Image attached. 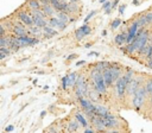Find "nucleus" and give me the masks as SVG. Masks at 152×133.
<instances>
[{"instance_id": "1", "label": "nucleus", "mask_w": 152, "mask_h": 133, "mask_svg": "<svg viewBox=\"0 0 152 133\" xmlns=\"http://www.w3.org/2000/svg\"><path fill=\"white\" fill-rule=\"evenodd\" d=\"M135 75V71L133 69H129L127 68L124 74L115 81L114 83V87H113V90H114V96L118 101L122 102L125 99H126V93H127V87H128V83L131 82V80L134 77Z\"/></svg>"}, {"instance_id": "2", "label": "nucleus", "mask_w": 152, "mask_h": 133, "mask_svg": "<svg viewBox=\"0 0 152 133\" xmlns=\"http://www.w3.org/2000/svg\"><path fill=\"white\" fill-rule=\"evenodd\" d=\"M129 102H131L132 108L135 112H140L142 109V107L147 104V102H148V94L146 91V88H145L144 83L138 88V90L135 91L134 96L131 99Z\"/></svg>"}, {"instance_id": "3", "label": "nucleus", "mask_w": 152, "mask_h": 133, "mask_svg": "<svg viewBox=\"0 0 152 133\" xmlns=\"http://www.w3.org/2000/svg\"><path fill=\"white\" fill-rule=\"evenodd\" d=\"M145 75L144 74H140V72H135V75H134V77L131 80V82L128 83V87H127V93H126V99L128 100V101H131V99L134 96V94H135V91L138 90V88L142 84V83H145V77H144Z\"/></svg>"}, {"instance_id": "4", "label": "nucleus", "mask_w": 152, "mask_h": 133, "mask_svg": "<svg viewBox=\"0 0 152 133\" xmlns=\"http://www.w3.org/2000/svg\"><path fill=\"white\" fill-rule=\"evenodd\" d=\"M25 7L24 6H21L20 8H18L15 12H14V15L17 17V18H19L26 26H33L34 25V21H33V18H32V15H31V12H30V10H24Z\"/></svg>"}, {"instance_id": "5", "label": "nucleus", "mask_w": 152, "mask_h": 133, "mask_svg": "<svg viewBox=\"0 0 152 133\" xmlns=\"http://www.w3.org/2000/svg\"><path fill=\"white\" fill-rule=\"evenodd\" d=\"M104 121H106V125H107V128H119L120 126H122V124H125V121H122V119L115 114H112L109 113L106 118H104ZM121 129V128H120ZM122 131V129H121Z\"/></svg>"}, {"instance_id": "6", "label": "nucleus", "mask_w": 152, "mask_h": 133, "mask_svg": "<svg viewBox=\"0 0 152 133\" xmlns=\"http://www.w3.org/2000/svg\"><path fill=\"white\" fill-rule=\"evenodd\" d=\"M89 121H90L91 126H93L97 132H106V131H107V125H106L104 118L95 115V116H93Z\"/></svg>"}, {"instance_id": "7", "label": "nucleus", "mask_w": 152, "mask_h": 133, "mask_svg": "<svg viewBox=\"0 0 152 133\" xmlns=\"http://www.w3.org/2000/svg\"><path fill=\"white\" fill-rule=\"evenodd\" d=\"M71 115L81 124V126L83 127V128H86V127H88V126H91L90 124H89V121H88V119L86 118L87 115L83 113V110L82 109H74L72 110V113H71Z\"/></svg>"}, {"instance_id": "8", "label": "nucleus", "mask_w": 152, "mask_h": 133, "mask_svg": "<svg viewBox=\"0 0 152 133\" xmlns=\"http://www.w3.org/2000/svg\"><path fill=\"white\" fill-rule=\"evenodd\" d=\"M30 12H31V15H32V18H33V21H34V25H36V26L43 28L44 26L48 25L46 18H44L43 15H40V14L37 12V10H30Z\"/></svg>"}, {"instance_id": "9", "label": "nucleus", "mask_w": 152, "mask_h": 133, "mask_svg": "<svg viewBox=\"0 0 152 133\" xmlns=\"http://www.w3.org/2000/svg\"><path fill=\"white\" fill-rule=\"evenodd\" d=\"M48 25H50V26H52V27H55V28L62 31V30H64V28L66 27L68 23L61 20L59 18H57V17L55 15V17H50V18L48 19Z\"/></svg>"}, {"instance_id": "10", "label": "nucleus", "mask_w": 152, "mask_h": 133, "mask_svg": "<svg viewBox=\"0 0 152 133\" xmlns=\"http://www.w3.org/2000/svg\"><path fill=\"white\" fill-rule=\"evenodd\" d=\"M80 127H82L81 126V124L71 115L69 119H68V122H66V129L65 131H68V132H78L80 131Z\"/></svg>"}, {"instance_id": "11", "label": "nucleus", "mask_w": 152, "mask_h": 133, "mask_svg": "<svg viewBox=\"0 0 152 133\" xmlns=\"http://www.w3.org/2000/svg\"><path fill=\"white\" fill-rule=\"evenodd\" d=\"M128 28V27H127ZM127 28H125V31L118 33L115 37H114V44L118 45V46H122L126 44V40H127V34H128V31Z\"/></svg>"}, {"instance_id": "12", "label": "nucleus", "mask_w": 152, "mask_h": 133, "mask_svg": "<svg viewBox=\"0 0 152 133\" xmlns=\"http://www.w3.org/2000/svg\"><path fill=\"white\" fill-rule=\"evenodd\" d=\"M110 112H109V109L104 106V104H102L101 102H97V103H95V114L97 115V116H102V118H106L108 114H109Z\"/></svg>"}, {"instance_id": "13", "label": "nucleus", "mask_w": 152, "mask_h": 133, "mask_svg": "<svg viewBox=\"0 0 152 133\" xmlns=\"http://www.w3.org/2000/svg\"><path fill=\"white\" fill-rule=\"evenodd\" d=\"M103 78H104V82H106L107 87H108V88H113V86H114V81H113V77H112L110 65L103 70Z\"/></svg>"}, {"instance_id": "14", "label": "nucleus", "mask_w": 152, "mask_h": 133, "mask_svg": "<svg viewBox=\"0 0 152 133\" xmlns=\"http://www.w3.org/2000/svg\"><path fill=\"white\" fill-rule=\"evenodd\" d=\"M28 34H31L33 37H37V38H42L44 36V32H43V28L33 25V26L28 27Z\"/></svg>"}, {"instance_id": "15", "label": "nucleus", "mask_w": 152, "mask_h": 133, "mask_svg": "<svg viewBox=\"0 0 152 133\" xmlns=\"http://www.w3.org/2000/svg\"><path fill=\"white\" fill-rule=\"evenodd\" d=\"M42 10L44 11V13L46 14V17H48V18H50V17H55V15H56V13H57L56 8H55V7H53L51 4L42 6Z\"/></svg>"}, {"instance_id": "16", "label": "nucleus", "mask_w": 152, "mask_h": 133, "mask_svg": "<svg viewBox=\"0 0 152 133\" xmlns=\"http://www.w3.org/2000/svg\"><path fill=\"white\" fill-rule=\"evenodd\" d=\"M24 5L28 10H38V8H42V4H40L39 0H27Z\"/></svg>"}, {"instance_id": "17", "label": "nucleus", "mask_w": 152, "mask_h": 133, "mask_svg": "<svg viewBox=\"0 0 152 133\" xmlns=\"http://www.w3.org/2000/svg\"><path fill=\"white\" fill-rule=\"evenodd\" d=\"M137 19H138V21H139V25H140V27H142V28H147L148 26H151L145 14H142V13L138 14V15H137Z\"/></svg>"}, {"instance_id": "18", "label": "nucleus", "mask_w": 152, "mask_h": 133, "mask_svg": "<svg viewBox=\"0 0 152 133\" xmlns=\"http://www.w3.org/2000/svg\"><path fill=\"white\" fill-rule=\"evenodd\" d=\"M110 64H112V62H108V61H99V62L94 63L93 65H94L97 70H100V71H102V72H103V70H104L106 68H108Z\"/></svg>"}, {"instance_id": "19", "label": "nucleus", "mask_w": 152, "mask_h": 133, "mask_svg": "<svg viewBox=\"0 0 152 133\" xmlns=\"http://www.w3.org/2000/svg\"><path fill=\"white\" fill-rule=\"evenodd\" d=\"M78 76H80V72H77V71H72V72H70V74L68 75V77H69V83H70V87H71V88L75 87Z\"/></svg>"}, {"instance_id": "20", "label": "nucleus", "mask_w": 152, "mask_h": 133, "mask_svg": "<svg viewBox=\"0 0 152 133\" xmlns=\"http://www.w3.org/2000/svg\"><path fill=\"white\" fill-rule=\"evenodd\" d=\"M43 32H44L45 34H49V36H51V37H53V36H56V34L58 33V31H57L55 27L50 26V25H46V26H44V27H43Z\"/></svg>"}, {"instance_id": "21", "label": "nucleus", "mask_w": 152, "mask_h": 133, "mask_svg": "<svg viewBox=\"0 0 152 133\" xmlns=\"http://www.w3.org/2000/svg\"><path fill=\"white\" fill-rule=\"evenodd\" d=\"M61 88H62V90H64V91H66V90H69V88H71V87H70V83H69V77H68V75H65V76L62 77Z\"/></svg>"}, {"instance_id": "22", "label": "nucleus", "mask_w": 152, "mask_h": 133, "mask_svg": "<svg viewBox=\"0 0 152 133\" xmlns=\"http://www.w3.org/2000/svg\"><path fill=\"white\" fill-rule=\"evenodd\" d=\"M145 88H146V91H147V94H148V96L152 94V76H148V77H146V80H145Z\"/></svg>"}, {"instance_id": "23", "label": "nucleus", "mask_w": 152, "mask_h": 133, "mask_svg": "<svg viewBox=\"0 0 152 133\" xmlns=\"http://www.w3.org/2000/svg\"><path fill=\"white\" fill-rule=\"evenodd\" d=\"M74 34H75V38H76V40H77V42H81V40L86 37V34L83 33V31L81 30V27H78L77 30H75Z\"/></svg>"}, {"instance_id": "24", "label": "nucleus", "mask_w": 152, "mask_h": 133, "mask_svg": "<svg viewBox=\"0 0 152 133\" xmlns=\"http://www.w3.org/2000/svg\"><path fill=\"white\" fill-rule=\"evenodd\" d=\"M121 24V19H119V18H116V19H114L112 23H110V28L114 31V30H116L118 27H119V25Z\"/></svg>"}, {"instance_id": "25", "label": "nucleus", "mask_w": 152, "mask_h": 133, "mask_svg": "<svg viewBox=\"0 0 152 133\" xmlns=\"http://www.w3.org/2000/svg\"><path fill=\"white\" fill-rule=\"evenodd\" d=\"M81 30L83 31V33H84L86 36L90 34V32H91V27H90L88 24H84V25H82V26H81Z\"/></svg>"}, {"instance_id": "26", "label": "nucleus", "mask_w": 152, "mask_h": 133, "mask_svg": "<svg viewBox=\"0 0 152 133\" xmlns=\"http://www.w3.org/2000/svg\"><path fill=\"white\" fill-rule=\"evenodd\" d=\"M0 52H2V53H5L6 56H10V55H12V50L8 48V46H0Z\"/></svg>"}, {"instance_id": "27", "label": "nucleus", "mask_w": 152, "mask_h": 133, "mask_svg": "<svg viewBox=\"0 0 152 133\" xmlns=\"http://www.w3.org/2000/svg\"><path fill=\"white\" fill-rule=\"evenodd\" d=\"M96 13H97V11H96V10H95V11H91L90 13H88V14H87V17H86V19H84V24H88V21H89V20H90V19H91Z\"/></svg>"}, {"instance_id": "28", "label": "nucleus", "mask_w": 152, "mask_h": 133, "mask_svg": "<svg viewBox=\"0 0 152 133\" xmlns=\"http://www.w3.org/2000/svg\"><path fill=\"white\" fill-rule=\"evenodd\" d=\"M145 65H146L148 69H152V57H150V58H147V59L145 61Z\"/></svg>"}, {"instance_id": "29", "label": "nucleus", "mask_w": 152, "mask_h": 133, "mask_svg": "<svg viewBox=\"0 0 152 133\" xmlns=\"http://www.w3.org/2000/svg\"><path fill=\"white\" fill-rule=\"evenodd\" d=\"M109 7H112V2H110V1H106L104 4H102V10H103V11H106V10L109 8Z\"/></svg>"}, {"instance_id": "30", "label": "nucleus", "mask_w": 152, "mask_h": 133, "mask_svg": "<svg viewBox=\"0 0 152 133\" xmlns=\"http://www.w3.org/2000/svg\"><path fill=\"white\" fill-rule=\"evenodd\" d=\"M83 132H84V133H94V132H97V131H96L94 127H93V128H90V127L88 126V127H86V128L83 129Z\"/></svg>"}, {"instance_id": "31", "label": "nucleus", "mask_w": 152, "mask_h": 133, "mask_svg": "<svg viewBox=\"0 0 152 133\" xmlns=\"http://www.w3.org/2000/svg\"><path fill=\"white\" fill-rule=\"evenodd\" d=\"M125 8H126V5H125V4H124V5H120V6L118 7L119 14H124V12H125Z\"/></svg>"}, {"instance_id": "32", "label": "nucleus", "mask_w": 152, "mask_h": 133, "mask_svg": "<svg viewBox=\"0 0 152 133\" xmlns=\"http://www.w3.org/2000/svg\"><path fill=\"white\" fill-rule=\"evenodd\" d=\"M77 57H78V55H77V53H71V55H69V56L66 57V61L69 62V61H72V59L77 58Z\"/></svg>"}, {"instance_id": "33", "label": "nucleus", "mask_w": 152, "mask_h": 133, "mask_svg": "<svg viewBox=\"0 0 152 133\" xmlns=\"http://www.w3.org/2000/svg\"><path fill=\"white\" fill-rule=\"evenodd\" d=\"M119 2H120V0H113V2H112V8H113V10H115V8L118 7Z\"/></svg>"}, {"instance_id": "34", "label": "nucleus", "mask_w": 152, "mask_h": 133, "mask_svg": "<svg viewBox=\"0 0 152 133\" xmlns=\"http://www.w3.org/2000/svg\"><path fill=\"white\" fill-rule=\"evenodd\" d=\"M88 56H89V57H90V56L99 57V52H96V51H91V52H89V53H88Z\"/></svg>"}, {"instance_id": "35", "label": "nucleus", "mask_w": 152, "mask_h": 133, "mask_svg": "<svg viewBox=\"0 0 152 133\" xmlns=\"http://www.w3.org/2000/svg\"><path fill=\"white\" fill-rule=\"evenodd\" d=\"M39 1H40L42 6H44V5H49V4H50V0H39Z\"/></svg>"}, {"instance_id": "36", "label": "nucleus", "mask_w": 152, "mask_h": 133, "mask_svg": "<svg viewBox=\"0 0 152 133\" xmlns=\"http://www.w3.org/2000/svg\"><path fill=\"white\" fill-rule=\"evenodd\" d=\"M83 64H86V61H78V62H76V66H81Z\"/></svg>"}, {"instance_id": "37", "label": "nucleus", "mask_w": 152, "mask_h": 133, "mask_svg": "<svg viewBox=\"0 0 152 133\" xmlns=\"http://www.w3.org/2000/svg\"><path fill=\"white\" fill-rule=\"evenodd\" d=\"M13 128H14V127H13L12 125H10V126H7V127L5 128V131H6V132H11V131H13Z\"/></svg>"}, {"instance_id": "38", "label": "nucleus", "mask_w": 152, "mask_h": 133, "mask_svg": "<svg viewBox=\"0 0 152 133\" xmlns=\"http://www.w3.org/2000/svg\"><path fill=\"white\" fill-rule=\"evenodd\" d=\"M112 10H113L112 7H109V8H107V10L104 11V14H110V12H112Z\"/></svg>"}, {"instance_id": "39", "label": "nucleus", "mask_w": 152, "mask_h": 133, "mask_svg": "<svg viewBox=\"0 0 152 133\" xmlns=\"http://www.w3.org/2000/svg\"><path fill=\"white\" fill-rule=\"evenodd\" d=\"M46 113H48V112H46V110H43V112H42V113H40V118H42V119H43V118H44V116H45V115H46Z\"/></svg>"}, {"instance_id": "40", "label": "nucleus", "mask_w": 152, "mask_h": 133, "mask_svg": "<svg viewBox=\"0 0 152 133\" xmlns=\"http://www.w3.org/2000/svg\"><path fill=\"white\" fill-rule=\"evenodd\" d=\"M5 57H6V55H5V53H2V52H0V59L2 61V59H5Z\"/></svg>"}, {"instance_id": "41", "label": "nucleus", "mask_w": 152, "mask_h": 133, "mask_svg": "<svg viewBox=\"0 0 152 133\" xmlns=\"http://www.w3.org/2000/svg\"><path fill=\"white\" fill-rule=\"evenodd\" d=\"M91 45H93V43H87V44L84 45V48H86V49H88V48H90Z\"/></svg>"}, {"instance_id": "42", "label": "nucleus", "mask_w": 152, "mask_h": 133, "mask_svg": "<svg viewBox=\"0 0 152 133\" xmlns=\"http://www.w3.org/2000/svg\"><path fill=\"white\" fill-rule=\"evenodd\" d=\"M81 0H69V2H72V4H77V2H80Z\"/></svg>"}, {"instance_id": "43", "label": "nucleus", "mask_w": 152, "mask_h": 133, "mask_svg": "<svg viewBox=\"0 0 152 133\" xmlns=\"http://www.w3.org/2000/svg\"><path fill=\"white\" fill-rule=\"evenodd\" d=\"M133 4L134 5H139V0H133Z\"/></svg>"}, {"instance_id": "44", "label": "nucleus", "mask_w": 152, "mask_h": 133, "mask_svg": "<svg viewBox=\"0 0 152 133\" xmlns=\"http://www.w3.org/2000/svg\"><path fill=\"white\" fill-rule=\"evenodd\" d=\"M106 34H107V30H103L102 31V36H106Z\"/></svg>"}, {"instance_id": "45", "label": "nucleus", "mask_w": 152, "mask_h": 133, "mask_svg": "<svg viewBox=\"0 0 152 133\" xmlns=\"http://www.w3.org/2000/svg\"><path fill=\"white\" fill-rule=\"evenodd\" d=\"M43 89H44V90H48V89H49V86H44Z\"/></svg>"}, {"instance_id": "46", "label": "nucleus", "mask_w": 152, "mask_h": 133, "mask_svg": "<svg viewBox=\"0 0 152 133\" xmlns=\"http://www.w3.org/2000/svg\"><path fill=\"white\" fill-rule=\"evenodd\" d=\"M106 1H107V0H100V4H101V5H102V4H104V2H106Z\"/></svg>"}]
</instances>
